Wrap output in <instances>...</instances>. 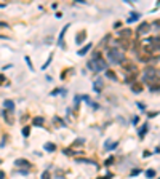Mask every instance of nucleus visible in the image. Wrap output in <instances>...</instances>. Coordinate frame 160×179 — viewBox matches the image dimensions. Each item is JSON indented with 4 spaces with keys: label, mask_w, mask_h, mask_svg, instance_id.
<instances>
[{
    "label": "nucleus",
    "mask_w": 160,
    "mask_h": 179,
    "mask_svg": "<svg viewBox=\"0 0 160 179\" xmlns=\"http://www.w3.org/2000/svg\"><path fill=\"white\" fill-rule=\"evenodd\" d=\"M149 42H151V50H157V48H160V37L149 39Z\"/></svg>",
    "instance_id": "nucleus-5"
},
{
    "label": "nucleus",
    "mask_w": 160,
    "mask_h": 179,
    "mask_svg": "<svg viewBox=\"0 0 160 179\" xmlns=\"http://www.w3.org/2000/svg\"><path fill=\"white\" fill-rule=\"evenodd\" d=\"M146 176H147V177H154V176H155V171H152V170L146 171Z\"/></svg>",
    "instance_id": "nucleus-19"
},
{
    "label": "nucleus",
    "mask_w": 160,
    "mask_h": 179,
    "mask_svg": "<svg viewBox=\"0 0 160 179\" xmlns=\"http://www.w3.org/2000/svg\"><path fill=\"white\" fill-rule=\"evenodd\" d=\"M106 77L110 78V80H115V78H117L115 72H112V70H106Z\"/></svg>",
    "instance_id": "nucleus-15"
},
{
    "label": "nucleus",
    "mask_w": 160,
    "mask_h": 179,
    "mask_svg": "<svg viewBox=\"0 0 160 179\" xmlns=\"http://www.w3.org/2000/svg\"><path fill=\"white\" fill-rule=\"evenodd\" d=\"M93 88H95V91H96V93H99V91H101V78H99V80H96V82H95Z\"/></svg>",
    "instance_id": "nucleus-14"
},
{
    "label": "nucleus",
    "mask_w": 160,
    "mask_h": 179,
    "mask_svg": "<svg viewBox=\"0 0 160 179\" xmlns=\"http://www.w3.org/2000/svg\"><path fill=\"white\" fill-rule=\"evenodd\" d=\"M51 59H53V56H50V58H48V59L45 61V64H43V66H42V69H47L48 66H50V62H51Z\"/></svg>",
    "instance_id": "nucleus-18"
},
{
    "label": "nucleus",
    "mask_w": 160,
    "mask_h": 179,
    "mask_svg": "<svg viewBox=\"0 0 160 179\" xmlns=\"http://www.w3.org/2000/svg\"><path fill=\"white\" fill-rule=\"evenodd\" d=\"M138 19H140V15H138V13H131V16L127 19V23L131 24V23H135V21H138Z\"/></svg>",
    "instance_id": "nucleus-12"
},
{
    "label": "nucleus",
    "mask_w": 160,
    "mask_h": 179,
    "mask_svg": "<svg viewBox=\"0 0 160 179\" xmlns=\"http://www.w3.org/2000/svg\"><path fill=\"white\" fill-rule=\"evenodd\" d=\"M107 58H109V61L112 64H122L125 61L123 53L120 51V50H117V48H110L109 50V51H107Z\"/></svg>",
    "instance_id": "nucleus-2"
},
{
    "label": "nucleus",
    "mask_w": 160,
    "mask_h": 179,
    "mask_svg": "<svg viewBox=\"0 0 160 179\" xmlns=\"http://www.w3.org/2000/svg\"><path fill=\"white\" fill-rule=\"evenodd\" d=\"M90 48H91V43H88V45H85L83 48H80L79 51H77V53H79V56H85V54L90 51Z\"/></svg>",
    "instance_id": "nucleus-11"
},
{
    "label": "nucleus",
    "mask_w": 160,
    "mask_h": 179,
    "mask_svg": "<svg viewBox=\"0 0 160 179\" xmlns=\"http://www.w3.org/2000/svg\"><path fill=\"white\" fill-rule=\"evenodd\" d=\"M34 123H35V125H43V118H42V117L35 118V120H34Z\"/></svg>",
    "instance_id": "nucleus-20"
},
{
    "label": "nucleus",
    "mask_w": 160,
    "mask_h": 179,
    "mask_svg": "<svg viewBox=\"0 0 160 179\" xmlns=\"http://www.w3.org/2000/svg\"><path fill=\"white\" fill-rule=\"evenodd\" d=\"M158 179H160V177H158Z\"/></svg>",
    "instance_id": "nucleus-27"
},
{
    "label": "nucleus",
    "mask_w": 160,
    "mask_h": 179,
    "mask_svg": "<svg viewBox=\"0 0 160 179\" xmlns=\"http://www.w3.org/2000/svg\"><path fill=\"white\" fill-rule=\"evenodd\" d=\"M144 80L149 82V83L157 82V72L154 70V67H146L144 69Z\"/></svg>",
    "instance_id": "nucleus-3"
},
{
    "label": "nucleus",
    "mask_w": 160,
    "mask_h": 179,
    "mask_svg": "<svg viewBox=\"0 0 160 179\" xmlns=\"http://www.w3.org/2000/svg\"><path fill=\"white\" fill-rule=\"evenodd\" d=\"M26 62L29 64V69H31V70H34V67H32V62H31V58H27V56H26Z\"/></svg>",
    "instance_id": "nucleus-23"
},
{
    "label": "nucleus",
    "mask_w": 160,
    "mask_h": 179,
    "mask_svg": "<svg viewBox=\"0 0 160 179\" xmlns=\"http://www.w3.org/2000/svg\"><path fill=\"white\" fill-rule=\"evenodd\" d=\"M0 27H8V24H6V23H0Z\"/></svg>",
    "instance_id": "nucleus-26"
},
{
    "label": "nucleus",
    "mask_w": 160,
    "mask_h": 179,
    "mask_svg": "<svg viewBox=\"0 0 160 179\" xmlns=\"http://www.w3.org/2000/svg\"><path fill=\"white\" fill-rule=\"evenodd\" d=\"M42 179H50V171H43V174H42Z\"/></svg>",
    "instance_id": "nucleus-21"
},
{
    "label": "nucleus",
    "mask_w": 160,
    "mask_h": 179,
    "mask_svg": "<svg viewBox=\"0 0 160 179\" xmlns=\"http://www.w3.org/2000/svg\"><path fill=\"white\" fill-rule=\"evenodd\" d=\"M146 128H147V125H144V126H143V130H140V136H141V138L146 134Z\"/></svg>",
    "instance_id": "nucleus-22"
},
{
    "label": "nucleus",
    "mask_w": 160,
    "mask_h": 179,
    "mask_svg": "<svg viewBox=\"0 0 160 179\" xmlns=\"http://www.w3.org/2000/svg\"><path fill=\"white\" fill-rule=\"evenodd\" d=\"M85 37H87V32H85V31L79 32L77 35H75V43H77V45H82L83 40H85Z\"/></svg>",
    "instance_id": "nucleus-4"
},
{
    "label": "nucleus",
    "mask_w": 160,
    "mask_h": 179,
    "mask_svg": "<svg viewBox=\"0 0 160 179\" xmlns=\"http://www.w3.org/2000/svg\"><path fill=\"white\" fill-rule=\"evenodd\" d=\"M88 67L91 69V70H96V72H99V70L106 69V61L102 59L101 53H95V54H93L91 61L88 62Z\"/></svg>",
    "instance_id": "nucleus-1"
},
{
    "label": "nucleus",
    "mask_w": 160,
    "mask_h": 179,
    "mask_svg": "<svg viewBox=\"0 0 160 179\" xmlns=\"http://www.w3.org/2000/svg\"><path fill=\"white\" fill-rule=\"evenodd\" d=\"M69 27H71V24H66V26H64V29H62V31H61V34H59V40H58V45H59V47H64V45H62V37H64V34L67 32Z\"/></svg>",
    "instance_id": "nucleus-8"
},
{
    "label": "nucleus",
    "mask_w": 160,
    "mask_h": 179,
    "mask_svg": "<svg viewBox=\"0 0 160 179\" xmlns=\"http://www.w3.org/2000/svg\"><path fill=\"white\" fill-rule=\"evenodd\" d=\"M131 91L133 93H141L143 91V83L141 82H135L133 85H131Z\"/></svg>",
    "instance_id": "nucleus-7"
},
{
    "label": "nucleus",
    "mask_w": 160,
    "mask_h": 179,
    "mask_svg": "<svg viewBox=\"0 0 160 179\" xmlns=\"http://www.w3.org/2000/svg\"><path fill=\"white\" fill-rule=\"evenodd\" d=\"M54 149H56L54 144H45V150H48V152H53Z\"/></svg>",
    "instance_id": "nucleus-17"
},
{
    "label": "nucleus",
    "mask_w": 160,
    "mask_h": 179,
    "mask_svg": "<svg viewBox=\"0 0 160 179\" xmlns=\"http://www.w3.org/2000/svg\"><path fill=\"white\" fill-rule=\"evenodd\" d=\"M130 35H131V31H130V29L120 31V37H123V39H130Z\"/></svg>",
    "instance_id": "nucleus-13"
},
{
    "label": "nucleus",
    "mask_w": 160,
    "mask_h": 179,
    "mask_svg": "<svg viewBox=\"0 0 160 179\" xmlns=\"http://www.w3.org/2000/svg\"><path fill=\"white\" fill-rule=\"evenodd\" d=\"M154 27H157V29H160V19L154 21Z\"/></svg>",
    "instance_id": "nucleus-25"
},
{
    "label": "nucleus",
    "mask_w": 160,
    "mask_h": 179,
    "mask_svg": "<svg viewBox=\"0 0 160 179\" xmlns=\"http://www.w3.org/2000/svg\"><path fill=\"white\" fill-rule=\"evenodd\" d=\"M15 166H31V163L27 160H24V158H18L15 162Z\"/></svg>",
    "instance_id": "nucleus-10"
},
{
    "label": "nucleus",
    "mask_w": 160,
    "mask_h": 179,
    "mask_svg": "<svg viewBox=\"0 0 160 179\" xmlns=\"http://www.w3.org/2000/svg\"><path fill=\"white\" fill-rule=\"evenodd\" d=\"M149 31H151V26H149L147 23H143L140 27H138V32H140L141 35H143V34H147Z\"/></svg>",
    "instance_id": "nucleus-6"
},
{
    "label": "nucleus",
    "mask_w": 160,
    "mask_h": 179,
    "mask_svg": "<svg viewBox=\"0 0 160 179\" xmlns=\"http://www.w3.org/2000/svg\"><path fill=\"white\" fill-rule=\"evenodd\" d=\"M3 107H5V109H8V110H13V109H15V103H13L11 99H5V101H3Z\"/></svg>",
    "instance_id": "nucleus-9"
},
{
    "label": "nucleus",
    "mask_w": 160,
    "mask_h": 179,
    "mask_svg": "<svg viewBox=\"0 0 160 179\" xmlns=\"http://www.w3.org/2000/svg\"><path fill=\"white\" fill-rule=\"evenodd\" d=\"M115 147H117V142H112V141H107L106 142V149L110 150V149H115Z\"/></svg>",
    "instance_id": "nucleus-16"
},
{
    "label": "nucleus",
    "mask_w": 160,
    "mask_h": 179,
    "mask_svg": "<svg viewBox=\"0 0 160 179\" xmlns=\"http://www.w3.org/2000/svg\"><path fill=\"white\" fill-rule=\"evenodd\" d=\"M23 134L26 136V138L29 136V128H27V126H26V128H23Z\"/></svg>",
    "instance_id": "nucleus-24"
}]
</instances>
